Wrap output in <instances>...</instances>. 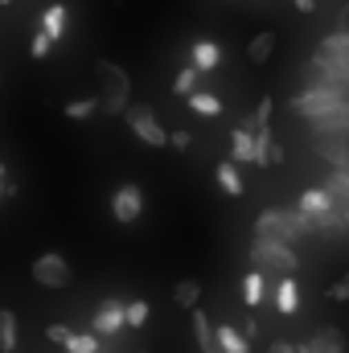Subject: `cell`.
<instances>
[{
	"label": "cell",
	"instance_id": "8992f818",
	"mask_svg": "<svg viewBox=\"0 0 349 353\" xmlns=\"http://www.w3.org/2000/svg\"><path fill=\"white\" fill-rule=\"evenodd\" d=\"M128 128H132L144 144H152V148H165V144H169V132L161 128V119H157L152 107H128Z\"/></svg>",
	"mask_w": 349,
	"mask_h": 353
},
{
	"label": "cell",
	"instance_id": "d4e9b609",
	"mask_svg": "<svg viewBox=\"0 0 349 353\" xmlns=\"http://www.w3.org/2000/svg\"><path fill=\"white\" fill-rule=\"evenodd\" d=\"M218 350L247 353V333H239V329H230V325H218Z\"/></svg>",
	"mask_w": 349,
	"mask_h": 353
},
{
	"label": "cell",
	"instance_id": "1f68e13d",
	"mask_svg": "<svg viewBox=\"0 0 349 353\" xmlns=\"http://www.w3.org/2000/svg\"><path fill=\"white\" fill-rule=\"evenodd\" d=\"M144 321H148V304L144 300H132L128 304V329H144Z\"/></svg>",
	"mask_w": 349,
	"mask_h": 353
},
{
	"label": "cell",
	"instance_id": "ffe728a7",
	"mask_svg": "<svg viewBox=\"0 0 349 353\" xmlns=\"http://www.w3.org/2000/svg\"><path fill=\"white\" fill-rule=\"evenodd\" d=\"M193 337H197V345H201V353L218 350V345H214V325H210V316H206L201 308H193Z\"/></svg>",
	"mask_w": 349,
	"mask_h": 353
},
{
	"label": "cell",
	"instance_id": "f546056e",
	"mask_svg": "<svg viewBox=\"0 0 349 353\" xmlns=\"http://www.w3.org/2000/svg\"><path fill=\"white\" fill-rule=\"evenodd\" d=\"M197 79H201V70H197V66H185V70H181V74H177L173 90H177V94H185V99H189V94H193V90H197Z\"/></svg>",
	"mask_w": 349,
	"mask_h": 353
},
{
	"label": "cell",
	"instance_id": "e575fe53",
	"mask_svg": "<svg viewBox=\"0 0 349 353\" xmlns=\"http://www.w3.org/2000/svg\"><path fill=\"white\" fill-rule=\"evenodd\" d=\"M329 300H333V304H349V275H341V279L329 288Z\"/></svg>",
	"mask_w": 349,
	"mask_h": 353
},
{
	"label": "cell",
	"instance_id": "277c9868",
	"mask_svg": "<svg viewBox=\"0 0 349 353\" xmlns=\"http://www.w3.org/2000/svg\"><path fill=\"white\" fill-rule=\"evenodd\" d=\"M251 259H259L263 267H275L279 275H296V271H300V255H296L292 243H283V239H255Z\"/></svg>",
	"mask_w": 349,
	"mask_h": 353
},
{
	"label": "cell",
	"instance_id": "6da1fadb",
	"mask_svg": "<svg viewBox=\"0 0 349 353\" xmlns=\"http://www.w3.org/2000/svg\"><path fill=\"white\" fill-rule=\"evenodd\" d=\"M312 234V218L296 205V210H263L259 222H255V239H283V243H296Z\"/></svg>",
	"mask_w": 349,
	"mask_h": 353
},
{
	"label": "cell",
	"instance_id": "8d00e7d4",
	"mask_svg": "<svg viewBox=\"0 0 349 353\" xmlns=\"http://www.w3.org/2000/svg\"><path fill=\"white\" fill-rule=\"evenodd\" d=\"M169 144H173L177 152H185V148L193 144V136H189V132H169Z\"/></svg>",
	"mask_w": 349,
	"mask_h": 353
},
{
	"label": "cell",
	"instance_id": "836d02e7",
	"mask_svg": "<svg viewBox=\"0 0 349 353\" xmlns=\"http://www.w3.org/2000/svg\"><path fill=\"white\" fill-rule=\"evenodd\" d=\"M267 119H271V99H263L259 107H255V119H247V123H243V128H251V132H255V128H263V123H267Z\"/></svg>",
	"mask_w": 349,
	"mask_h": 353
},
{
	"label": "cell",
	"instance_id": "d6a6232c",
	"mask_svg": "<svg viewBox=\"0 0 349 353\" xmlns=\"http://www.w3.org/2000/svg\"><path fill=\"white\" fill-rule=\"evenodd\" d=\"M50 46H54V37L37 29V37H33V46H29V54H33V58H46V54H50Z\"/></svg>",
	"mask_w": 349,
	"mask_h": 353
},
{
	"label": "cell",
	"instance_id": "f1b7e54d",
	"mask_svg": "<svg viewBox=\"0 0 349 353\" xmlns=\"http://www.w3.org/2000/svg\"><path fill=\"white\" fill-rule=\"evenodd\" d=\"M66 353H99V337L94 333H70Z\"/></svg>",
	"mask_w": 349,
	"mask_h": 353
},
{
	"label": "cell",
	"instance_id": "d6986e66",
	"mask_svg": "<svg viewBox=\"0 0 349 353\" xmlns=\"http://www.w3.org/2000/svg\"><path fill=\"white\" fill-rule=\"evenodd\" d=\"M271 54H275V33H271V29H263V33H255V37H251V46H247V58H251L255 66H263Z\"/></svg>",
	"mask_w": 349,
	"mask_h": 353
},
{
	"label": "cell",
	"instance_id": "5b68a950",
	"mask_svg": "<svg viewBox=\"0 0 349 353\" xmlns=\"http://www.w3.org/2000/svg\"><path fill=\"white\" fill-rule=\"evenodd\" d=\"M304 83L308 87H337L349 90V66L337 58H325V54H312V62L304 66Z\"/></svg>",
	"mask_w": 349,
	"mask_h": 353
},
{
	"label": "cell",
	"instance_id": "83f0119b",
	"mask_svg": "<svg viewBox=\"0 0 349 353\" xmlns=\"http://www.w3.org/2000/svg\"><path fill=\"white\" fill-rule=\"evenodd\" d=\"M263 296H267V292H263V275L259 271H251V275L243 279V300H247V308H255Z\"/></svg>",
	"mask_w": 349,
	"mask_h": 353
},
{
	"label": "cell",
	"instance_id": "30bf717a",
	"mask_svg": "<svg viewBox=\"0 0 349 353\" xmlns=\"http://www.w3.org/2000/svg\"><path fill=\"white\" fill-rule=\"evenodd\" d=\"M308 123H312V136H349V99L337 103L333 111H321Z\"/></svg>",
	"mask_w": 349,
	"mask_h": 353
},
{
	"label": "cell",
	"instance_id": "7bdbcfd3",
	"mask_svg": "<svg viewBox=\"0 0 349 353\" xmlns=\"http://www.w3.org/2000/svg\"><path fill=\"white\" fill-rule=\"evenodd\" d=\"M136 353H144V350H136Z\"/></svg>",
	"mask_w": 349,
	"mask_h": 353
},
{
	"label": "cell",
	"instance_id": "ac0fdd59",
	"mask_svg": "<svg viewBox=\"0 0 349 353\" xmlns=\"http://www.w3.org/2000/svg\"><path fill=\"white\" fill-rule=\"evenodd\" d=\"M329 205H333V193H329L325 185H312V189L300 193V210H304V214H321V210H329Z\"/></svg>",
	"mask_w": 349,
	"mask_h": 353
},
{
	"label": "cell",
	"instance_id": "484cf974",
	"mask_svg": "<svg viewBox=\"0 0 349 353\" xmlns=\"http://www.w3.org/2000/svg\"><path fill=\"white\" fill-rule=\"evenodd\" d=\"M189 107H193L197 115H222V99L210 94V90H193V94H189Z\"/></svg>",
	"mask_w": 349,
	"mask_h": 353
},
{
	"label": "cell",
	"instance_id": "74e56055",
	"mask_svg": "<svg viewBox=\"0 0 349 353\" xmlns=\"http://www.w3.org/2000/svg\"><path fill=\"white\" fill-rule=\"evenodd\" d=\"M12 193V181H8V169L0 165V197H8Z\"/></svg>",
	"mask_w": 349,
	"mask_h": 353
},
{
	"label": "cell",
	"instance_id": "ab89813d",
	"mask_svg": "<svg viewBox=\"0 0 349 353\" xmlns=\"http://www.w3.org/2000/svg\"><path fill=\"white\" fill-rule=\"evenodd\" d=\"M341 210H346V226H349V205H341Z\"/></svg>",
	"mask_w": 349,
	"mask_h": 353
},
{
	"label": "cell",
	"instance_id": "44dd1931",
	"mask_svg": "<svg viewBox=\"0 0 349 353\" xmlns=\"http://www.w3.org/2000/svg\"><path fill=\"white\" fill-rule=\"evenodd\" d=\"M218 185L226 189V197H243V176L235 169V161H222L218 165Z\"/></svg>",
	"mask_w": 349,
	"mask_h": 353
},
{
	"label": "cell",
	"instance_id": "7a4b0ae2",
	"mask_svg": "<svg viewBox=\"0 0 349 353\" xmlns=\"http://www.w3.org/2000/svg\"><path fill=\"white\" fill-rule=\"evenodd\" d=\"M128 94H132L128 70L115 62H99V111H107V115L128 111Z\"/></svg>",
	"mask_w": 349,
	"mask_h": 353
},
{
	"label": "cell",
	"instance_id": "cb8c5ba5",
	"mask_svg": "<svg viewBox=\"0 0 349 353\" xmlns=\"http://www.w3.org/2000/svg\"><path fill=\"white\" fill-rule=\"evenodd\" d=\"M271 148H275V140L263 123V128H255V169H271Z\"/></svg>",
	"mask_w": 349,
	"mask_h": 353
},
{
	"label": "cell",
	"instance_id": "4316f807",
	"mask_svg": "<svg viewBox=\"0 0 349 353\" xmlns=\"http://www.w3.org/2000/svg\"><path fill=\"white\" fill-rule=\"evenodd\" d=\"M17 350V316L8 308H0V353Z\"/></svg>",
	"mask_w": 349,
	"mask_h": 353
},
{
	"label": "cell",
	"instance_id": "7402d4cb",
	"mask_svg": "<svg viewBox=\"0 0 349 353\" xmlns=\"http://www.w3.org/2000/svg\"><path fill=\"white\" fill-rule=\"evenodd\" d=\"M41 33H50L54 41L66 33V8H62V4H50V8H46V17H41Z\"/></svg>",
	"mask_w": 349,
	"mask_h": 353
},
{
	"label": "cell",
	"instance_id": "7c38bea8",
	"mask_svg": "<svg viewBox=\"0 0 349 353\" xmlns=\"http://www.w3.org/2000/svg\"><path fill=\"white\" fill-rule=\"evenodd\" d=\"M317 152L333 169H341V165H349V136H317Z\"/></svg>",
	"mask_w": 349,
	"mask_h": 353
},
{
	"label": "cell",
	"instance_id": "4fadbf2b",
	"mask_svg": "<svg viewBox=\"0 0 349 353\" xmlns=\"http://www.w3.org/2000/svg\"><path fill=\"white\" fill-rule=\"evenodd\" d=\"M218 62H222V46H218V41H206V37H201V41H193V66H197L201 74H206V70H214Z\"/></svg>",
	"mask_w": 349,
	"mask_h": 353
},
{
	"label": "cell",
	"instance_id": "f35d334b",
	"mask_svg": "<svg viewBox=\"0 0 349 353\" xmlns=\"http://www.w3.org/2000/svg\"><path fill=\"white\" fill-rule=\"evenodd\" d=\"M267 353H296V345H292V341H275Z\"/></svg>",
	"mask_w": 349,
	"mask_h": 353
},
{
	"label": "cell",
	"instance_id": "d590c367",
	"mask_svg": "<svg viewBox=\"0 0 349 353\" xmlns=\"http://www.w3.org/2000/svg\"><path fill=\"white\" fill-rule=\"evenodd\" d=\"M46 341L66 345V341H70V329H66V325H50V329H46Z\"/></svg>",
	"mask_w": 349,
	"mask_h": 353
},
{
	"label": "cell",
	"instance_id": "603a6c76",
	"mask_svg": "<svg viewBox=\"0 0 349 353\" xmlns=\"http://www.w3.org/2000/svg\"><path fill=\"white\" fill-rule=\"evenodd\" d=\"M325 189L333 193V201H341V205H349V165H341V169H333V173H329V181H325Z\"/></svg>",
	"mask_w": 349,
	"mask_h": 353
},
{
	"label": "cell",
	"instance_id": "e0dca14e",
	"mask_svg": "<svg viewBox=\"0 0 349 353\" xmlns=\"http://www.w3.org/2000/svg\"><path fill=\"white\" fill-rule=\"evenodd\" d=\"M197 300H201V283L197 279H177L173 283V304L177 308H197Z\"/></svg>",
	"mask_w": 349,
	"mask_h": 353
},
{
	"label": "cell",
	"instance_id": "ba28073f",
	"mask_svg": "<svg viewBox=\"0 0 349 353\" xmlns=\"http://www.w3.org/2000/svg\"><path fill=\"white\" fill-rule=\"evenodd\" d=\"M123 325H128V304H119V300H103V304L94 308L90 333H94V337H115Z\"/></svg>",
	"mask_w": 349,
	"mask_h": 353
},
{
	"label": "cell",
	"instance_id": "5bb4252c",
	"mask_svg": "<svg viewBox=\"0 0 349 353\" xmlns=\"http://www.w3.org/2000/svg\"><path fill=\"white\" fill-rule=\"evenodd\" d=\"M275 304H279V312H283V316H296V308H300V288H296V279H292V275H283V279H279V288H275Z\"/></svg>",
	"mask_w": 349,
	"mask_h": 353
},
{
	"label": "cell",
	"instance_id": "9a60e30c",
	"mask_svg": "<svg viewBox=\"0 0 349 353\" xmlns=\"http://www.w3.org/2000/svg\"><path fill=\"white\" fill-rule=\"evenodd\" d=\"M317 54H325V58H337V62H346V66H349V29L329 33V37L317 46Z\"/></svg>",
	"mask_w": 349,
	"mask_h": 353
},
{
	"label": "cell",
	"instance_id": "52a82bcc",
	"mask_svg": "<svg viewBox=\"0 0 349 353\" xmlns=\"http://www.w3.org/2000/svg\"><path fill=\"white\" fill-rule=\"evenodd\" d=\"M33 279H37L41 288H54V292H58V288H70L74 271H70V263H66L62 255L50 251V255H37V259H33Z\"/></svg>",
	"mask_w": 349,
	"mask_h": 353
},
{
	"label": "cell",
	"instance_id": "4dcf8cb0",
	"mask_svg": "<svg viewBox=\"0 0 349 353\" xmlns=\"http://www.w3.org/2000/svg\"><path fill=\"white\" fill-rule=\"evenodd\" d=\"M99 111V99H74V103H66V115L70 119H90Z\"/></svg>",
	"mask_w": 349,
	"mask_h": 353
},
{
	"label": "cell",
	"instance_id": "2e32d148",
	"mask_svg": "<svg viewBox=\"0 0 349 353\" xmlns=\"http://www.w3.org/2000/svg\"><path fill=\"white\" fill-rule=\"evenodd\" d=\"M235 165H255V132L251 128H235Z\"/></svg>",
	"mask_w": 349,
	"mask_h": 353
},
{
	"label": "cell",
	"instance_id": "ee69618b",
	"mask_svg": "<svg viewBox=\"0 0 349 353\" xmlns=\"http://www.w3.org/2000/svg\"><path fill=\"white\" fill-rule=\"evenodd\" d=\"M346 12H349V8H346Z\"/></svg>",
	"mask_w": 349,
	"mask_h": 353
},
{
	"label": "cell",
	"instance_id": "9c48e42d",
	"mask_svg": "<svg viewBox=\"0 0 349 353\" xmlns=\"http://www.w3.org/2000/svg\"><path fill=\"white\" fill-rule=\"evenodd\" d=\"M111 214H115L119 222H136V218L144 214V193H140V185H119L115 197H111Z\"/></svg>",
	"mask_w": 349,
	"mask_h": 353
},
{
	"label": "cell",
	"instance_id": "3957f363",
	"mask_svg": "<svg viewBox=\"0 0 349 353\" xmlns=\"http://www.w3.org/2000/svg\"><path fill=\"white\" fill-rule=\"evenodd\" d=\"M349 90H337V87H304L300 94H292V111L300 115V119H317L321 111H333L337 103H346Z\"/></svg>",
	"mask_w": 349,
	"mask_h": 353
},
{
	"label": "cell",
	"instance_id": "8fae6325",
	"mask_svg": "<svg viewBox=\"0 0 349 353\" xmlns=\"http://www.w3.org/2000/svg\"><path fill=\"white\" fill-rule=\"evenodd\" d=\"M296 353H346V337H341V329H321L317 337L300 341Z\"/></svg>",
	"mask_w": 349,
	"mask_h": 353
},
{
	"label": "cell",
	"instance_id": "60d3db41",
	"mask_svg": "<svg viewBox=\"0 0 349 353\" xmlns=\"http://www.w3.org/2000/svg\"><path fill=\"white\" fill-rule=\"evenodd\" d=\"M210 353H226V350H210Z\"/></svg>",
	"mask_w": 349,
	"mask_h": 353
},
{
	"label": "cell",
	"instance_id": "b9f144b4",
	"mask_svg": "<svg viewBox=\"0 0 349 353\" xmlns=\"http://www.w3.org/2000/svg\"><path fill=\"white\" fill-rule=\"evenodd\" d=\"M0 4H12V0H0Z\"/></svg>",
	"mask_w": 349,
	"mask_h": 353
}]
</instances>
